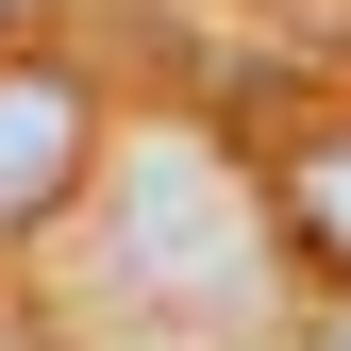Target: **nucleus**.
I'll return each mask as SVG.
<instances>
[{"label": "nucleus", "mask_w": 351, "mask_h": 351, "mask_svg": "<svg viewBox=\"0 0 351 351\" xmlns=\"http://www.w3.org/2000/svg\"><path fill=\"white\" fill-rule=\"evenodd\" d=\"M251 201L234 184V151H201V134H134L117 151V217H101V285L134 301V318H251Z\"/></svg>", "instance_id": "1"}, {"label": "nucleus", "mask_w": 351, "mask_h": 351, "mask_svg": "<svg viewBox=\"0 0 351 351\" xmlns=\"http://www.w3.org/2000/svg\"><path fill=\"white\" fill-rule=\"evenodd\" d=\"M84 167H101V84L51 67V51H0V234L67 217Z\"/></svg>", "instance_id": "2"}, {"label": "nucleus", "mask_w": 351, "mask_h": 351, "mask_svg": "<svg viewBox=\"0 0 351 351\" xmlns=\"http://www.w3.org/2000/svg\"><path fill=\"white\" fill-rule=\"evenodd\" d=\"M268 217L301 251H318V268L351 285V117H318V134H285V167H268Z\"/></svg>", "instance_id": "3"}, {"label": "nucleus", "mask_w": 351, "mask_h": 351, "mask_svg": "<svg viewBox=\"0 0 351 351\" xmlns=\"http://www.w3.org/2000/svg\"><path fill=\"white\" fill-rule=\"evenodd\" d=\"M17 17H34V0H0V34H17Z\"/></svg>", "instance_id": "4"}]
</instances>
